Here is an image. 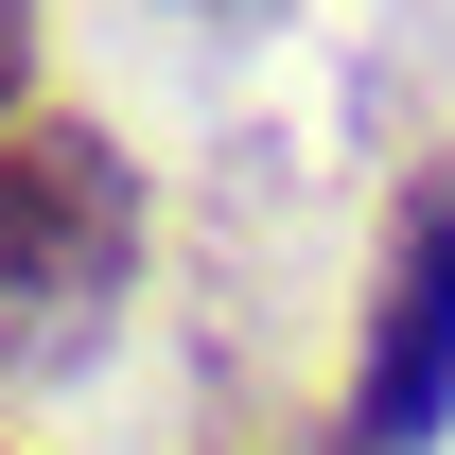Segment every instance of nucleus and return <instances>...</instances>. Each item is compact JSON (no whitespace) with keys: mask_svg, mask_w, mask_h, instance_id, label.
<instances>
[{"mask_svg":"<svg viewBox=\"0 0 455 455\" xmlns=\"http://www.w3.org/2000/svg\"><path fill=\"white\" fill-rule=\"evenodd\" d=\"M140 263V175L106 123H0V368L70 350Z\"/></svg>","mask_w":455,"mask_h":455,"instance_id":"nucleus-1","label":"nucleus"},{"mask_svg":"<svg viewBox=\"0 0 455 455\" xmlns=\"http://www.w3.org/2000/svg\"><path fill=\"white\" fill-rule=\"evenodd\" d=\"M455 420V158L386 211V281H368V368H350L333 455H438Z\"/></svg>","mask_w":455,"mask_h":455,"instance_id":"nucleus-2","label":"nucleus"},{"mask_svg":"<svg viewBox=\"0 0 455 455\" xmlns=\"http://www.w3.org/2000/svg\"><path fill=\"white\" fill-rule=\"evenodd\" d=\"M36 88V0H0V106Z\"/></svg>","mask_w":455,"mask_h":455,"instance_id":"nucleus-3","label":"nucleus"},{"mask_svg":"<svg viewBox=\"0 0 455 455\" xmlns=\"http://www.w3.org/2000/svg\"><path fill=\"white\" fill-rule=\"evenodd\" d=\"M0 455H18V438H0Z\"/></svg>","mask_w":455,"mask_h":455,"instance_id":"nucleus-4","label":"nucleus"}]
</instances>
